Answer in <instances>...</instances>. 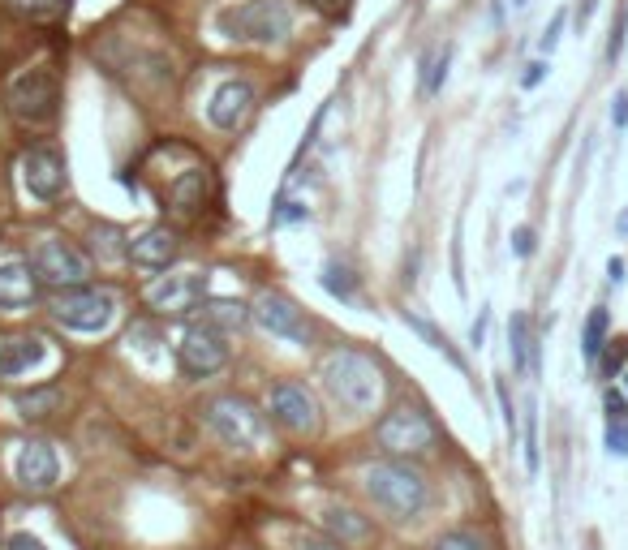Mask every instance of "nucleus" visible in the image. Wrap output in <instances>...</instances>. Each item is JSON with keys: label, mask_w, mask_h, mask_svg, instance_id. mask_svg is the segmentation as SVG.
Masks as SVG:
<instances>
[{"label": "nucleus", "mask_w": 628, "mask_h": 550, "mask_svg": "<svg viewBox=\"0 0 628 550\" xmlns=\"http://www.w3.org/2000/svg\"><path fill=\"white\" fill-rule=\"evenodd\" d=\"M319 379L327 387V396H332L340 409L349 413H370L375 409V400L383 392V374L370 357H362L358 349H332L323 357L319 366Z\"/></svg>", "instance_id": "obj_1"}, {"label": "nucleus", "mask_w": 628, "mask_h": 550, "mask_svg": "<svg viewBox=\"0 0 628 550\" xmlns=\"http://www.w3.org/2000/svg\"><path fill=\"white\" fill-rule=\"evenodd\" d=\"M366 495L388 516L409 520L426 508L431 490H426V477L418 469H409L405 460H379V465L366 469Z\"/></svg>", "instance_id": "obj_2"}, {"label": "nucleus", "mask_w": 628, "mask_h": 550, "mask_svg": "<svg viewBox=\"0 0 628 550\" xmlns=\"http://www.w3.org/2000/svg\"><path fill=\"white\" fill-rule=\"evenodd\" d=\"M216 26L233 43H280L293 31V13L284 0H241L216 13Z\"/></svg>", "instance_id": "obj_3"}, {"label": "nucleus", "mask_w": 628, "mask_h": 550, "mask_svg": "<svg viewBox=\"0 0 628 550\" xmlns=\"http://www.w3.org/2000/svg\"><path fill=\"white\" fill-rule=\"evenodd\" d=\"M5 99H9V112H13V121L18 125L44 129V125L56 121V112H61V78H56L48 65L22 69V74L9 82Z\"/></svg>", "instance_id": "obj_4"}, {"label": "nucleus", "mask_w": 628, "mask_h": 550, "mask_svg": "<svg viewBox=\"0 0 628 550\" xmlns=\"http://www.w3.org/2000/svg\"><path fill=\"white\" fill-rule=\"evenodd\" d=\"M207 426L211 434L224 443V447H237V452H250V447H259L263 439V413L254 409L246 396H216L207 400Z\"/></svg>", "instance_id": "obj_5"}, {"label": "nucleus", "mask_w": 628, "mask_h": 550, "mask_svg": "<svg viewBox=\"0 0 628 550\" xmlns=\"http://www.w3.org/2000/svg\"><path fill=\"white\" fill-rule=\"evenodd\" d=\"M375 439H379L383 452H392L396 460H401V456H426V452H435L439 430H435V422H431V417H426L422 409H413V404H401V409H392V413L375 426Z\"/></svg>", "instance_id": "obj_6"}, {"label": "nucleus", "mask_w": 628, "mask_h": 550, "mask_svg": "<svg viewBox=\"0 0 628 550\" xmlns=\"http://www.w3.org/2000/svg\"><path fill=\"white\" fill-rule=\"evenodd\" d=\"M31 267L39 275V284L48 288H87L91 284V258L78 250L74 241H61V237H44L31 250Z\"/></svg>", "instance_id": "obj_7"}, {"label": "nucleus", "mask_w": 628, "mask_h": 550, "mask_svg": "<svg viewBox=\"0 0 628 550\" xmlns=\"http://www.w3.org/2000/svg\"><path fill=\"white\" fill-rule=\"evenodd\" d=\"M117 314V297L99 293V288H65L52 301V318L69 331H104Z\"/></svg>", "instance_id": "obj_8"}, {"label": "nucleus", "mask_w": 628, "mask_h": 550, "mask_svg": "<svg viewBox=\"0 0 628 550\" xmlns=\"http://www.w3.org/2000/svg\"><path fill=\"white\" fill-rule=\"evenodd\" d=\"M177 361H181V370L190 374V379H207V374H216L228 366V344L216 327H190L181 336L177 344Z\"/></svg>", "instance_id": "obj_9"}, {"label": "nucleus", "mask_w": 628, "mask_h": 550, "mask_svg": "<svg viewBox=\"0 0 628 550\" xmlns=\"http://www.w3.org/2000/svg\"><path fill=\"white\" fill-rule=\"evenodd\" d=\"M147 301L160 314H190L194 306L207 301V275L203 271H181V275H160L147 284Z\"/></svg>", "instance_id": "obj_10"}, {"label": "nucleus", "mask_w": 628, "mask_h": 550, "mask_svg": "<svg viewBox=\"0 0 628 550\" xmlns=\"http://www.w3.org/2000/svg\"><path fill=\"white\" fill-rule=\"evenodd\" d=\"M271 417L293 430V434H314L319 430V404H314V396L306 392L302 383H276L271 387V400H267Z\"/></svg>", "instance_id": "obj_11"}, {"label": "nucleus", "mask_w": 628, "mask_h": 550, "mask_svg": "<svg viewBox=\"0 0 628 550\" xmlns=\"http://www.w3.org/2000/svg\"><path fill=\"white\" fill-rule=\"evenodd\" d=\"M22 181H26V190H31V198H39V202L61 198V190H65L61 151L56 147H31L22 155Z\"/></svg>", "instance_id": "obj_12"}, {"label": "nucleus", "mask_w": 628, "mask_h": 550, "mask_svg": "<svg viewBox=\"0 0 628 550\" xmlns=\"http://www.w3.org/2000/svg\"><path fill=\"white\" fill-rule=\"evenodd\" d=\"M250 112H254V86L241 82V78H224L207 99V121L216 129H224V134H233L237 125H246Z\"/></svg>", "instance_id": "obj_13"}, {"label": "nucleus", "mask_w": 628, "mask_h": 550, "mask_svg": "<svg viewBox=\"0 0 628 550\" xmlns=\"http://www.w3.org/2000/svg\"><path fill=\"white\" fill-rule=\"evenodd\" d=\"M13 473H18L22 490H31V495H48V490L56 486V477H61V460H56L52 443L31 439V443H22L18 460H13Z\"/></svg>", "instance_id": "obj_14"}, {"label": "nucleus", "mask_w": 628, "mask_h": 550, "mask_svg": "<svg viewBox=\"0 0 628 550\" xmlns=\"http://www.w3.org/2000/svg\"><path fill=\"white\" fill-rule=\"evenodd\" d=\"M254 318H259L263 331H271V336H280L289 344H306L310 340V323L284 293H263L259 301H254Z\"/></svg>", "instance_id": "obj_15"}, {"label": "nucleus", "mask_w": 628, "mask_h": 550, "mask_svg": "<svg viewBox=\"0 0 628 550\" xmlns=\"http://www.w3.org/2000/svg\"><path fill=\"white\" fill-rule=\"evenodd\" d=\"M39 293L31 258H0V310H26Z\"/></svg>", "instance_id": "obj_16"}, {"label": "nucleus", "mask_w": 628, "mask_h": 550, "mask_svg": "<svg viewBox=\"0 0 628 550\" xmlns=\"http://www.w3.org/2000/svg\"><path fill=\"white\" fill-rule=\"evenodd\" d=\"M177 254H181L177 233H173V228H160V224L130 241V258L138 267H147V271H164L168 263H177Z\"/></svg>", "instance_id": "obj_17"}, {"label": "nucleus", "mask_w": 628, "mask_h": 550, "mask_svg": "<svg viewBox=\"0 0 628 550\" xmlns=\"http://www.w3.org/2000/svg\"><path fill=\"white\" fill-rule=\"evenodd\" d=\"M44 361V340L39 336H13L0 340V379H18Z\"/></svg>", "instance_id": "obj_18"}, {"label": "nucleus", "mask_w": 628, "mask_h": 550, "mask_svg": "<svg viewBox=\"0 0 628 550\" xmlns=\"http://www.w3.org/2000/svg\"><path fill=\"white\" fill-rule=\"evenodd\" d=\"M323 533L340 546H366L370 538H375V529L366 525V516L349 512V508H327L323 512Z\"/></svg>", "instance_id": "obj_19"}, {"label": "nucleus", "mask_w": 628, "mask_h": 550, "mask_svg": "<svg viewBox=\"0 0 628 550\" xmlns=\"http://www.w3.org/2000/svg\"><path fill=\"white\" fill-rule=\"evenodd\" d=\"M508 353H512V370L517 374H538V344H534V327L525 314H512V323H508Z\"/></svg>", "instance_id": "obj_20"}, {"label": "nucleus", "mask_w": 628, "mask_h": 550, "mask_svg": "<svg viewBox=\"0 0 628 550\" xmlns=\"http://www.w3.org/2000/svg\"><path fill=\"white\" fill-rule=\"evenodd\" d=\"M203 198H207V172H185V177L168 185V202H173L177 215H198Z\"/></svg>", "instance_id": "obj_21"}, {"label": "nucleus", "mask_w": 628, "mask_h": 550, "mask_svg": "<svg viewBox=\"0 0 628 550\" xmlns=\"http://www.w3.org/2000/svg\"><path fill=\"white\" fill-rule=\"evenodd\" d=\"M607 327H611L607 306H594L590 314H585V323H581V357L590 361V366H598V357H603V349H607Z\"/></svg>", "instance_id": "obj_22"}, {"label": "nucleus", "mask_w": 628, "mask_h": 550, "mask_svg": "<svg viewBox=\"0 0 628 550\" xmlns=\"http://www.w3.org/2000/svg\"><path fill=\"white\" fill-rule=\"evenodd\" d=\"M254 318V306H241V301H203V323L207 327H224V331H237V327H246Z\"/></svg>", "instance_id": "obj_23"}, {"label": "nucleus", "mask_w": 628, "mask_h": 550, "mask_svg": "<svg viewBox=\"0 0 628 550\" xmlns=\"http://www.w3.org/2000/svg\"><path fill=\"white\" fill-rule=\"evenodd\" d=\"M405 323H409L413 331H418V336H422L426 344H431V349H435V353H444V357L452 361V366H456V370H465V357H461V353H456V349H452V340H448V336H444V331H439L435 323H426V318H418V314H405Z\"/></svg>", "instance_id": "obj_24"}, {"label": "nucleus", "mask_w": 628, "mask_h": 550, "mask_svg": "<svg viewBox=\"0 0 628 550\" xmlns=\"http://www.w3.org/2000/svg\"><path fill=\"white\" fill-rule=\"evenodd\" d=\"M18 409H22V417L26 422H48V417L61 409V392H31V396H18Z\"/></svg>", "instance_id": "obj_25"}, {"label": "nucleus", "mask_w": 628, "mask_h": 550, "mask_svg": "<svg viewBox=\"0 0 628 550\" xmlns=\"http://www.w3.org/2000/svg\"><path fill=\"white\" fill-rule=\"evenodd\" d=\"M5 5L18 13V18H31V22H52L61 18L65 0H5Z\"/></svg>", "instance_id": "obj_26"}, {"label": "nucleus", "mask_w": 628, "mask_h": 550, "mask_svg": "<svg viewBox=\"0 0 628 550\" xmlns=\"http://www.w3.org/2000/svg\"><path fill=\"white\" fill-rule=\"evenodd\" d=\"M323 288H327L332 297H340V301H353V293H358V280H353L349 267L327 263V267H323Z\"/></svg>", "instance_id": "obj_27"}, {"label": "nucleus", "mask_w": 628, "mask_h": 550, "mask_svg": "<svg viewBox=\"0 0 628 550\" xmlns=\"http://www.w3.org/2000/svg\"><path fill=\"white\" fill-rule=\"evenodd\" d=\"M431 550H487V542H482L478 533H469V529H448L431 542Z\"/></svg>", "instance_id": "obj_28"}, {"label": "nucleus", "mask_w": 628, "mask_h": 550, "mask_svg": "<svg viewBox=\"0 0 628 550\" xmlns=\"http://www.w3.org/2000/svg\"><path fill=\"white\" fill-rule=\"evenodd\" d=\"M448 65H452V48H439L435 61H426V82H422L426 95H439V86L448 78Z\"/></svg>", "instance_id": "obj_29"}, {"label": "nucleus", "mask_w": 628, "mask_h": 550, "mask_svg": "<svg viewBox=\"0 0 628 550\" xmlns=\"http://www.w3.org/2000/svg\"><path fill=\"white\" fill-rule=\"evenodd\" d=\"M624 43H628V0H620V9H616V22H611V43H607V65H616V61H620Z\"/></svg>", "instance_id": "obj_30"}, {"label": "nucleus", "mask_w": 628, "mask_h": 550, "mask_svg": "<svg viewBox=\"0 0 628 550\" xmlns=\"http://www.w3.org/2000/svg\"><path fill=\"white\" fill-rule=\"evenodd\" d=\"M624 366H628V340H616L611 349H603V357H598V370H603L607 379L624 374Z\"/></svg>", "instance_id": "obj_31"}, {"label": "nucleus", "mask_w": 628, "mask_h": 550, "mask_svg": "<svg viewBox=\"0 0 628 550\" xmlns=\"http://www.w3.org/2000/svg\"><path fill=\"white\" fill-rule=\"evenodd\" d=\"M525 469H530V477L538 473V413H534V404L525 409Z\"/></svg>", "instance_id": "obj_32"}, {"label": "nucleus", "mask_w": 628, "mask_h": 550, "mask_svg": "<svg viewBox=\"0 0 628 550\" xmlns=\"http://www.w3.org/2000/svg\"><path fill=\"white\" fill-rule=\"evenodd\" d=\"M603 443H607V452L611 456H628V422H607V430H603Z\"/></svg>", "instance_id": "obj_33"}, {"label": "nucleus", "mask_w": 628, "mask_h": 550, "mask_svg": "<svg viewBox=\"0 0 628 550\" xmlns=\"http://www.w3.org/2000/svg\"><path fill=\"white\" fill-rule=\"evenodd\" d=\"M564 26H568V9H555L551 22H547V31H542V39H538V48H542V52H555V43H560Z\"/></svg>", "instance_id": "obj_34"}, {"label": "nucleus", "mask_w": 628, "mask_h": 550, "mask_svg": "<svg viewBox=\"0 0 628 550\" xmlns=\"http://www.w3.org/2000/svg\"><path fill=\"white\" fill-rule=\"evenodd\" d=\"M534 250H538V237H534V228H530V224L512 228V254H517V258H530Z\"/></svg>", "instance_id": "obj_35"}, {"label": "nucleus", "mask_w": 628, "mask_h": 550, "mask_svg": "<svg viewBox=\"0 0 628 550\" xmlns=\"http://www.w3.org/2000/svg\"><path fill=\"white\" fill-rule=\"evenodd\" d=\"M310 207L306 202H280L276 215H271V224H297V220H306Z\"/></svg>", "instance_id": "obj_36"}, {"label": "nucleus", "mask_w": 628, "mask_h": 550, "mask_svg": "<svg viewBox=\"0 0 628 550\" xmlns=\"http://www.w3.org/2000/svg\"><path fill=\"white\" fill-rule=\"evenodd\" d=\"M495 396H499V409H504V426L512 434V430H517V409H512V396H508V383L504 379L495 383Z\"/></svg>", "instance_id": "obj_37"}, {"label": "nucleus", "mask_w": 628, "mask_h": 550, "mask_svg": "<svg viewBox=\"0 0 628 550\" xmlns=\"http://www.w3.org/2000/svg\"><path fill=\"white\" fill-rule=\"evenodd\" d=\"M611 125L628 129V91H616V99H611Z\"/></svg>", "instance_id": "obj_38"}, {"label": "nucleus", "mask_w": 628, "mask_h": 550, "mask_svg": "<svg viewBox=\"0 0 628 550\" xmlns=\"http://www.w3.org/2000/svg\"><path fill=\"white\" fill-rule=\"evenodd\" d=\"M547 61H530V65H525V74H521V86H525V91H534V86L542 82V78H547Z\"/></svg>", "instance_id": "obj_39"}, {"label": "nucleus", "mask_w": 628, "mask_h": 550, "mask_svg": "<svg viewBox=\"0 0 628 550\" xmlns=\"http://www.w3.org/2000/svg\"><path fill=\"white\" fill-rule=\"evenodd\" d=\"M5 550H48L44 542L35 538V533H9V542H5Z\"/></svg>", "instance_id": "obj_40"}, {"label": "nucleus", "mask_w": 628, "mask_h": 550, "mask_svg": "<svg viewBox=\"0 0 628 550\" xmlns=\"http://www.w3.org/2000/svg\"><path fill=\"white\" fill-rule=\"evenodd\" d=\"M302 550H349V546H340V542H332V538H306Z\"/></svg>", "instance_id": "obj_41"}, {"label": "nucleus", "mask_w": 628, "mask_h": 550, "mask_svg": "<svg viewBox=\"0 0 628 550\" xmlns=\"http://www.w3.org/2000/svg\"><path fill=\"white\" fill-rule=\"evenodd\" d=\"M482 336H487V314H478L474 331H469V340H474V344H482Z\"/></svg>", "instance_id": "obj_42"}, {"label": "nucleus", "mask_w": 628, "mask_h": 550, "mask_svg": "<svg viewBox=\"0 0 628 550\" xmlns=\"http://www.w3.org/2000/svg\"><path fill=\"white\" fill-rule=\"evenodd\" d=\"M607 271H611V284H620L624 280V258H611Z\"/></svg>", "instance_id": "obj_43"}, {"label": "nucleus", "mask_w": 628, "mask_h": 550, "mask_svg": "<svg viewBox=\"0 0 628 550\" xmlns=\"http://www.w3.org/2000/svg\"><path fill=\"white\" fill-rule=\"evenodd\" d=\"M616 233H620V237H628V207L616 215Z\"/></svg>", "instance_id": "obj_44"}, {"label": "nucleus", "mask_w": 628, "mask_h": 550, "mask_svg": "<svg viewBox=\"0 0 628 550\" xmlns=\"http://www.w3.org/2000/svg\"><path fill=\"white\" fill-rule=\"evenodd\" d=\"M620 379H624V396H628V370H624V374H620Z\"/></svg>", "instance_id": "obj_45"}, {"label": "nucleus", "mask_w": 628, "mask_h": 550, "mask_svg": "<svg viewBox=\"0 0 628 550\" xmlns=\"http://www.w3.org/2000/svg\"><path fill=\"white\" fill-rule=\"evenodd\" d=\"M512 5H517V9H525V5H530V0H512Z\"/></svg>", "instance_id": "obj_46"}, {"label": "nucleus", "mask_w": 628, "mask_h": 550, "mask_svg": "<svg viewBox=\"0 0 628 550\" xmlns=\"http://www.w3.org/2000/svg\"><path fill=\"white\" fill-rule=\"evenodd\" d=\"M319 5H340V0H319Z\"/></svg>", "instance_id": "obj_47"}]
</instances>
